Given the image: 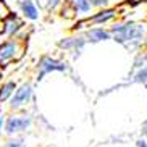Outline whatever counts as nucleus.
Returning a JSON list of instances; mask_svg holds the SVG:
<instances>
[{
    "instance_id": "18",
    "label": "nucleus",
    "mask_w": 147,
    "mask_h": 147,
    "mask_svg": "<svg viewBox=\"0 0 147 147\" xmlns=\"http://www.w3.org/2000/svg\"><path fill=\"white\" fill-rule=\"evenodd\" d=\"M10 13H11V8H10L8 2L7 0H0V21L5 20Z\"/></svg>"
},
{
    "instance_id": "8",
    "label": "nucleus",
    "mask_w": 147,
    "mask_h": 147,
    "mask_svg": "<svg viewBox=\"0 0 147 147\" xmlns=\"http://www.w3.org/2000/svg\"><path fill=\"white\" fill-rule=\"evenodd\" d=\"M87 45H89V44H87L86 37L82 36L81 31L74 32L73 36H66V37L60 39L58 44H57L58 50H61V52L71 55L73 57V60H78L79 57L82 55V52H84V49H86Z\"/></svg>"
},
{
    "instance_id": "10",
    "label": "nucleus",
    "mask_w": 147,
    "mask_h": 147,
    "mask_svg": "<svg viewBox=\"0 0 147 147\" xmlns=\"http://www.w3.org/2000/svg\"><path fill=\"white\" fill-rule=\"evenodd\" d=\"M18 13L26 21H37L40 18V5L37 0H18Z\"/></svg>"
},
{
    "instance_id": "7",
    "label": "nucleus",
    "mask_w": 147,
    "mask_h": 147,
    "mask_svg": "<svg viewBox=\"0 0 147 147\" xmlns=\"http://www.w3.org/2000/svg\"><path fill=\"white\" fill-rule=\"evenodd\" d=\"M26 28V20L16 11H11L8 16L0 21V42L20 36Z\"/></svg>"
},
{
    "instance_id": "1",
    "label": "nucleus",
    "mask_w": 147,
    "mask_h": 147,
    "mask_svg": "<svg viewBox=\"0 0 147 147\" xmlns=\"http://www.w3.org/2000/svg\"><path fill=\"white\" fill-rule=\"evenodd\" d=\"M112 40L118 45L125 47L129 53H136L142 47H146L147 39V24L133 20H120L108 28Z\"/></svg>"
},
{
    "instance_id": "21",
    "label": "nucleus",
    "mask_w": 147,
    "mask_h": 147,
    "mask_svg": "<svg viewBox=\"0 0 147 147\" xmlns=\"http://www.w3.org/2000/svg\"><path fill=\"white\" fill-rule=\"evenodd\" d=\"M5 115L2 107H0V144H2V136H3V126H5Z\"/></svg>"
},
{
    "instance_id": "22",
    "label": "nucleus",
    "mask_w": 147,
    "mask_h": 147,
    "mask_svg": "<svg viewBox=\"0 0 147 147\" xmlns=\"http://www.w3.org/2000/svg\"><path fill=\"white\" fill-rule=\"evenodd\" d=\"M139 133H141V138L147 139V117L142 120V123H141V128H139Z\"/></svg>"
},
{
    "instance_id": "11",
    "label": "nucleus",
    "mask_w": 147,
    "mask_h": 147,
    "mask_svg": "<svg viewBox=\"0 0 147 147\" xmlns=\"http://www.w3.org/2000/svg\"><path fill=\"white\" fill-rule=\"evenodd\" d=\"M71 7L76 11V16L78 18H84L89 16V15L94 11V7H92V0H68Z\"/></svg>"
},
{
    "instance_id": "3",
    "label": "nucleus",
    "mask_w": 147,
    "mask_h": 147,
    "mask_svg": "<svg viewBox=\"0 0 147 147\" xmlns=\"http://www.w3.org/2000/svg\"><path fill=\"white\" fill-rule=\"evenodd\" d=\"M121 8L118 7H105V8H99L92 11L89 16L84 18H78V21L74 23V26L71 28L73 32H78V31H84L87 28L92 26H105V24H110L120 16Z\"/></svg>"
},
{
    "instance_id": "16",
    "label": "nucleus",
    "mask_w": 147,
    "mask_h": 147,
    "mask_svg": "<svg viewBox=\"0 0 147 147\" xmlns=\"http://www.w3.org/2000/svg\"><path fill=\"white\" fill-rule=\"evenodd\" d=\"M58 13H60V16L63 20H73V18H76V11H74V8L71 7V3H69L68 0H63L61 7L58 8Z\"/></svg>"
},
{
    "instance_id": "13",
    "label": "nucleus",
    "mask_w": 147,
    "mask_h": 147,
    "mask_svg": "<svg viewBox=\"0 0 147 147\" xmlns=\"http://www.w3.org/2000/svg\"><path fill=\"white\" fill-rule=\"evenodd\" d=\"M126 84H142V86H147V66H142V68L136 69V71H129Z\"/></svg>"
},
{
    "instance_id": "6",
    "label": "nucleus",
    "mask_w": 147,
    "mask_h": 147,
    "mask_svg": "<svg viewBox=\"0 0 147 147\" xmlns=\"http://www.w3.org/2000/svg\"><path fill=\"white\" fill-rule=\"evenodd\" d=\"M69 71V63L63 58H58V57L53 55H42L36 63V74L34 78L36 81L39 82L42 81L47 74L52 73H68Z\"/></svg>"
},
{
    "instance_id": "17",
    "label": "nucleus",
    "mask_w": 147,
    "mask_h": 147,
    "mask_svg": "<svg viewBox=\"0 0 147 147\" xmlns=\"http://www.w3.org/2000/svg\"><path fill=\"white\" fill-rule=\"evenodd\" d=\"M61 3H63V0H42L44 8L47 10V11H58Z\"/></svg>"
},
{
    "instance_id": "14",
    "label": "nucleus",
    "mask_w": 147,
    "mask_h": 147,
    "mask_svg": "<svg viewBox=\"0 0 147 147\" xmlns=\"http://www.w3.org/2000/svg\"><path fill=\"white\" fill-rule=\"evenodd\" d=\"M2 147H28L26 134H16V136H7Z\"/></svg>"
},
{
    "instance_id": "12",
    "label": "nucleus",
    "mask_w": 147,
    "mask_h": 147,
    "mask_svg": "<svg viewBox=\"0 0 147 147\" xmlns=\"http://www.w3.org/2000/svg\"><path fill=\"white\" fill-rule=\"evenodd\" d=\"M16 86H18V82L15 81V79H8V81H5V82L0 84V105L8 102L10 97L13 95Z\"/></svg>"
},
{
    "instance_id": "4",
    "label": "nucleus",
    "mask_w": 147,
    "mask_h": 147,
    "mask_svg": "<svg viewBox=\"0 0 147 147\" xmlns=\"http://www.w3.org/2000/svg\"><path fill=\"white\" fill-rule=\"evenodd\" d=\"M36 123L34 115L28 110H20V112H11L5 117L3 134L7 136H16V134H28L32 131Z\"/></svg>"
},
{
    "instance_id": "2",
    "label": "nucleus",
    "mask_w": 147,
    "mask_h": 147,
    "mask_svg": "<svg viewBox=\"0 0 147 147\" xmlns=\"http://www.w3.org/2000/svg\"><path fill=\"white\" fill-rule=\"evenodd\" d=\"M28 47V34L23 31L20 36L10 37V39L0 42V69L8 68L10 65L18 63L26 55Z\"/></svg>"
},
{
    "instance_id": "24",
    "label": "nucleus",
    "mask_w": 147,
    "mask_h": 147,
    "mask_svg": "<svg viewBox=\"0 0 147 147\" xmlns=\"http://www.w3.org/2000/svg\"><path fill=\"white\" fill-rule=\"evenodd\" d=\"M146 87H147V86H146Z\"/></svg>"
},
{
    "instance_id": "20",
    "label": "nucleus",
    "mask_w": 147,
    "mask_h": 147,
    "mask_svg": "<svg viewBox=\"0 0 147 147\" xmlns=\"http://www.w3.org/2000/svg\"><path fill=\"white\" fill-rule=\"evenodd\" d=\"M142 3H147V0H126V7H129V8H136V7H139V5Z\"/></svg>"
},
{
    "instance_id": "5",
    "label": "nucleus",
    "mask_w": 147,
    "mask_h": 147,
    "mask_svg": "<svg viewBox=\"0 0 147 147\" xmlns=\"http://www.w3.org/2000/svg\"><path fill=\"white\" fill-rule=\"evenodd\" d=\"M36 100V87L31 79L20 82L15 89L13 95L8 100L10 112H20V110H28Z\"/></svg>"
},
{
    "instance_id": "9",
    "label": "nucleus",
    "mask_w": 147,
    "mask_h": 147,
    "mask_svg": "<svg viewBox=\"0 0 147 147\" xmlns=\"http://www.w3.org/2000/svg\"><path fill=\"white\" fill-rule=\"evenodd\" d=\"M81 32L86 37L89 45H97V44H104V42L112 40L110 31L104 26H92V28H87V29L81 31Z\"/></svg>"
},
{
    "instance_id": "15",
    "label": "nucleus",
    "mask_w": 147,
    "mask_h": 147,
    "mask_svg": "<svg viewBox=\"0 0 147 147\" xmlns=\"http://www.w3.org/2000/svg\"><path fill=\"white\" fill-rule=\"evenodd\" d=\"M142 66H147V49L146 47H142L141 50H138V52L134 53L129 71H136V69L142 68Z\"/></svg>"
},
{
    "instance_id": "23",
    "label": "nucleus",
    "mask_w": 147,
    "mask_h": 147,
    "mask_svg": "<svg viewBox=\"0 0 147 147\" xmlns=\"http://www.w3.org/2000/svg\"><path fill=\"white\" fill-rule=\"evenodd\" d=\"M134 144H136V147H147V139L138 138L136 141H134Z\"/></svg>"
},
{
    "instance_id": "19",
    "label": "nucleus",
    "mask_w": 147,
    "mask_h": 147,
    "mask_svg": "<svg viewBox=\"0 0 147 147\" xmlns=\"http://www.w3.org/2000/svg\"><path fill=\"white\" fill-rule=\"evenodd\" d=\"M110 2H112V0H92V7H94V10L105 8V7L110 5Z\"/></svg>"
}]
</instances>
